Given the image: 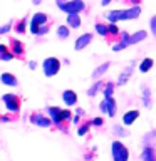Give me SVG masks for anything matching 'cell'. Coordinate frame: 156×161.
<instances>
[{"label": "cell", "instance_id": "obj_6", "mask_svg": "<svg viewBox=\"0 0 156 161\" xmlns=\"http://www.w3.org/2000/svg\"><path fill=\"white\" fill-rule=\"evenodd\" d=\"M47 116L52 119V124L55 126V128L65 129L64 128L65 121H64V116H62V108H57V106H49V108H47Z\"/></svg>", "mask_w": 156, "mask_h": 161}, {"label": "cell", "instance_id": "obj_14", "mask_svg": "<svg viewBox=\"0 0 156 161\" xmlns=\"http://www.w3.org/2000/svg\"><path fill=\"white\" fill-rule=\"evenodd\" d=\"M139 118V111L138 109H131V111H126L124 116H123V124L124 126H131L134 124Z\"/></svg>", "mask_w": 156, "mask_h": 161}, {"label": "cell", "instance_id": "obj_24", "mask_svg": "<svg viewBox=\"0 0 156 161\" xmlns=\"http://www.w3.org/2000/svg\"><path fill=\"white\" fill-rule=\"evenodd\" d=\"M154 65V60L151 59V57H144L143 60H141L139 62V72H143V74H146V72H149L151 70V67H153Z\"/></svg>", "mask_w": 156, "mask_h": 161}, {"label": "cell", "instance_id": "obj_33", "mask_svg": "<svg viewBox=\"0 0 156 161\" xmlns=\"http://www.w3.org/2000/svg\"><path fill=\"white\" fill-rule=\"evenodd\" d=\"M49 30H50L49 24H44V25H40V27H39V32H37V37H42V35L49 34Z\"/></svg>", "mask_w": 156, "mask_h": 161}, {"label": "cell", "instance_id": "obj_25", "mask_svg": "<svg viewBox=\"0 0 156 161\" xmlns=\"http://www.w3.org/2000/svg\"><path fill=\"white\" fill-rule=\"evenodd\" d=\"M114 89H116V82H113V80H108V82H104V87H103L104 99H108V97H113V94H114Z\"/></svg>", "mask_w": 156, "mask_h": 161}, {"label": "cell", "instance_id": "obj_46", "mask_svg": "<svg viewBox=\"0 0 156 161\" xmlns=\"http://www.w3.org/2000/svg\"><path fill=\"white\" fill-rule=\"evenodd\" d=\"M32 3L34 5H40V3H42V0H32Z\"/></svg>", "mask_w": 156, "mask_h": 161}, {"label": "cell", "instance_id": "obj_11", "mask_svg": "<svg viewBox=\"0 0 156 161\" xmlns=\"http://www.w3.org/2000/svg\"><path fill=\"white\" fill-rule=\"evenodd\" d=\"M62 101H64V104L65 106H75L77 104V94H75V91L72 89H65L62 91Z\"/></svg>", "mask_w": 156, "mask_h": 161}, {"label": "cell", "instance_id": "obj_44", "mask_svg": "<svg viewBox=\"0 0 156 161\" xmlns=\"http://www.w3.org/2000/svg\"><path fill=\"white\" fill-rule=\"evenodd\" d=\"M111 2H113V0H101V5H103V7H106V5H109Z\"/></svg>", "mask_w": 156, "mask_h": 161}, {"label": "cell", "instance_id": "obj_23", "mask_svg": "<svg viewBox=\"0 0 156 161\" xmlns=\"http://www.w3.org/2000/svg\"><path fill=\"white\" fill-rule=\"evenodd\" d=\"M103 87H104V82H103L101 79L94 80V84H92V86H89V89H87V97H94V96L98 94Z\"/></svg>", "mask_w": 156, "mask_h": 161}, {"label": "cell", "instance_id": "obj_12", "mask_svg": "<svg viewBox=\"0 0 156 161\" xmlns=\"http://www.w3.org/2000/svg\"><path fill=\"white\" fill-rule=\"evenodd\" d=\"M0 82H2L3 86H8V87H17L19 79L10 72H3V74H0Z\"/></svg>", "mask_w": 156, "mask_h": 161}, {"label": "cell", "instance_id": "obj_4", "mask_svg": "<svg viewBox=\"0 0 156 161\" xmlns=\"http://www.w3.org/2000/svg\"><path fill=\"white\" fill-rule=\"evenodd\" d=\"M2 101H3V104H5V108H7L8 113L17 114L19 111H20V106H22V103H20V97H19L17 94H14V92L3 94V96H2Z\"/></svg>", "mask_w": 156, "mask_h": 161}, {"label": "cell", "instance_id": "obj_1", "mask_svg": "<svg viewBox=\"0 0 156 161\" xmlns=\"http://www.w3.org/2000/svg\"><path fill=\"white\" fill-rule=\"evenodd\" d=\"M57 8L62 10L64 14H81L86 10V3L84 0H55Z\"/></svg>", "mask_w": 156, "mask_h": 161}, {"label": "cell", "instance_id": "obj_26", "mask_svg": "<svg viewBox=\"0 0 156 161\" xmlns=\"http://www.w3.org/2000/svg\"><path fill=\"white\" fill-rule=\"evenodd\" d=\"M113 133H114V136H118V138H124V136H128V131H126L124 124H114L113 126Z\"/></svg>", "mask_w": 156, "mask_h": 161}, {"label": "cell", "instance_id": "obj_36", "mask_svg": "<svg viewBox=\"0 0 156 161\" xmlns=\"http://www.w3.org/2000/svg\"><path fill=\"white\" fill-rule=\"evenodd\" d=\"M62 116H64V121H65V123L72 121V113H70L69 109H62Z\"/></svg>", "mask_w": 156, "mask_h": 161}, {"label": "cell", "instance_id": "obj_47", "mask_svg": "<svg viewBox=\"0 0 156 161\" xmlns=\"http://www.w3.org/2000/svg\"><path fill=\"white\" fill-rule=\"evenodd\" d=\"M0 123H2V114H0Z\"/></svg>", "mask_w": 156, "mask_h": 161}, {"label": "cell", "instance_id": "obj_16", "mask_svg": "<svg viewBox=\"0 0 156 161\" xmlns=\"http://www.w3.org/2000/svg\"><path fill=\"white\" fill-rule=\"evenodd\" d=\"M141 99H143V106L146 109H151L153 106V101H151V89L148 86H143L141 87Z\"/></svg>", "mask_w": 156, "mask_h": 161}, {"label": "cell", "instance_id": "obj_29", "mask_svg": "<svg viewBox=\"0 0 156 161\" xmlns=\"http://www.w3.org/2000/svg\"><path fill=\"white\" fill-rule=\"evenodd\" d=\"M57 37L59 39H62V40H65V39H69V34H70V30H69V27L67 25H59L57 27Z\"/></svg>", "mask_w": 156, "mask_h": 161}, {"label": "cell", "instance_id": "obj_35", "mask_svg": "<svg viewBox=\"0 0 156 161\" xmlns=\"http://www.w3.org/2000/svg\"><path fill=\"white\" fill-rule=\"evenodd\" d=\"M149 29H151V34L156 37V15H153L151 20H149Z\"/></svg>", "mask_w": 156, "mask_h": 161}, {"label": "cell", "instance_id": "obj_10", "mask_svg": "<svg viewBox=\"0 0 156 161\" xmlns=\"http://www.w3.org/2000/svg\"><path fill=\"white\" fill-rule=\"evenodd\" d=\"M134 60H133V62H131L129 65H128V67H126L124 70H123V72H121L119 74V77H118V82H116V86H124L126 82H128V80H129V77H131V75H133V70H134Z\"/></svg>", "mask_w": 156, "mask_h": 161}, {"label": "cell", "instance_id": "obj_19", "mask_svg": "<svg viewBox=\"0 0 156 161\" xmlns=\"http://www.w3.org/2000/svg\"><path fill=\"white\" fill-rule=\"evenodd\" d=\"M15 55L12 54V50H10L8 45L5 44H0V60H3V62H8V60H14Z\"/></svg>", "mask_w": 156, "mask_h": 161}, {"label": "cell", "instance_id": "obj_18", "mask_svg": "<svg viewBox=\"0 0 156 161\" xmlns=\"http://www.w3.org/2000/svg\"><path fill=\"white\" fill-rule=\"evenodd\" d=\"M106 19H108L111 24H118L121 20H124V10H109V12L106 14Z\"/></svg>", "mask_w": 156, "mask_h": 161}, {"label": "cell", "instance_id": "obj_40", "mask_svg": "<svg viewBox=\"0 0 156 161\" xmlns=\"http://www.w3.org/2000/svg\"><path fill=\"white\" fill-rule=\"evenodd\" d=\"M27 65H29L30 70H35V69H37V62H35V60H29Z\"/></svg>", "mask_w": 156, "mask_h": 161}, {"label": "cell", "instance_id": "obj_45", "mask_svg": "<svg viewBox=\"0 0 156 161\" xmlns=\"http://www.w3.org/2000/svg\"><path fill=\"white\" fill-rule=\"evenodd\" d=\"M129 2H131V5H139L141 0H129Z\"/></svg>", "mask_w": 156, "mask_h": 161}, {"label": "cell", "instance_id": "obj_13", "mask_svg": "<svg viewBox=\"0 0 156 161\" xmlns=\"http://www.w3.org/2000/svg\"><path fill=\"white\" fill-rule=\"evenodd\" d=\"M65 25L69 29H81L82 25V20H81L79 14H67V19H65Z\"/></svg>", "mask_w": 156, "mask_h": 161}, {"label": "cell", "instance_id": "obj_43", "mask_svg": "<svg viewBox=\"0 0 156 161\" xmlns=\"http://www.w3.org/2000/svg\"><path fill=\"white\" fill-rule=\"evenodd\" d=\"M75 114H77V116H84V109L77 108V109H75Z\"/></svg>", "mask_w": 156, "mask_h": 161}, {"label": "cell", "instance_id": "obj_38", "mask_svg": "<svg viewBox=\"0 0 156 161\" xmlns=\"http://www.w3.org/2000/svg\"><path fill=\"white\" fill-rule=\"evenodd\" d=\"M99 109H101V113H103V114H108V106H106V101L104 99L99 103Z\"/></svg>", "mask_w": 156, "mask_h": 161}, {"label": "cell", "instance_id": "obj_42", "mask_svg": "<svg viewBox=\"0 0 156 161\" xmlns=\"http://www.w3.org/2000/svg\"><path fill=\"white\" fill-rule=\"evenodd\" d=\"M8 121H12L10 116H2V123H8Z\"/></svg>", "mask_w": 156, "mask_h": 161}, {"label": "cell", "instance_id": "obj_41", "mask_svg": "<svg viewBox=\"0 0 156 161\" xmlns=\"http://www.w3.org/2000/svg\"><path fill=\"white\" fill-rule=\"evenodd\" d=\"M72 123H74L75 126H79V124H81V116H77V114L72 116Z\"/></svg>", "mask_w": 156, "mask_h": 161}, {"label": "cell", "instance_id": "obj_30", "mask_svg": "<svg viewBox=\"0 0 156 161\" xmlns=\"http://www.w3.org/2000/svg\"><path fill=\"white\" fill-rule=\"evenodd\" d=\"M94 30H96V34L101 35V37H109V34H108V25H106V24L98 22V24L94 25Z\"/></svg>", "mask_w": 156, "mask_h": 161}, {"label": "cell", "instance_id": "obj_15", "mask_svg": "<svg viewBox=\"0 0 156 161\" xmlns=\"http://www.w3.org/2000/svg\"><path fill=\"white\" fill-rule=\"evenodd\" d=\"M141 161H156V149L151 144H146L141 151Z\"/></svg>", "mask_w": 156, "mask_h": 161}, {"label": "cell", "instance_id": "obj_5", "mask_svg": "<svg viewBox=\"0 0 156 161\" xmlns=\"http://www.w3.org/2000/svg\"><path fill=\"white\" fill-rule=\"evenodd\" d=\"M44 24H49V15L44 14V12H35L32 15V19H30V25H29V32L37 35L39 32V27Z\"/></svg>", "mask_w": 156, "mask_h": 161}, {"label": "cell", "instance_id": "obj_28", "mask_svg": "<svg viewBox=\"0 0 156 161\" xmlns=\"http://www.w3.org/2000/svg\"><path fill=\"white\" fill-rule=\"evenodd\" d=\"M91 126H92V123H91V121H84L82 124H79V128H77V136H81V138H82V136H86V134L89 133Z\"/></svg>", "mask_w": 156, "mask_h": 161}, {"label": "cell", "instance_id": "obj_22", "mask_svg": "<svg viewBox=\"0 0 156 161\" xmlns=\"http://www.w3.org/2000/svg\"><path fill=\"white\" fill-rule=\"evenodd\" d=\"M146 37H148V32H146V30H138V32L131 34V39H129V45L139 44L141 40H146Z\"/></svg>", "mask_w": 156, "mask_h": 161}, {"label": "cell", "instance_id": "obj_8", "mask_svg": "<svg viewBox=\"0 0 156 161\" xmlns=\"http://www.w3.org/2000/svg\"><path fill=\"white\" fill-rule=\"evenodd\" d=\"M92 42V34L91 32H86V34H82V35H79L77 39H75V42H74V49L75 50H82V49H86L87 45Z\"/></svg>", "mask_w": 156, "mask_h": 161}, {"label": "cell", "instance_id": "obj_37", "mask_svg": "<svg viewBox=\"0 0 156 161\" xmlns=\"http://www.w3.org/2000/svg\"><path fill=\"white\" fill-rule=\"evenodd\" d=\"M91 123H92V126H96V128H101V126L104 124V119L103 118H94Z\"/></svg>", "mask_w": 156, "mask_h": 161}, {"label": "cell", "instance_id": "obj_9", "mask_svg": "<svg viewBox=\"0 0 156 161\" xmlns=\"http://www.w3.org/2000/svg\"><path fill=\"white\" fill-rule=\"evenodd\" d=\"M10 50L15 57H24L25 55V45L19 39H10Z\"/></svg>", "mask_w": 156, "mask_h": 161}, {"label": "cell", "instance_id": "obj_27", "mask_svg": "<svg viewBox=\"0 0 156 161\" xmlns=\"http://www.w3.org/2000/svg\"><path fill=\"white\" fill-rule=\"evenodd\" d=\"M108 34H109L111 39H118L119 34H121L118 24H111V22H109V24H108ZM118 40H119V39H118Z\"/></svg>", "mask_w": 156, "mask_h": 161}, {"label": "cell", "instance_id": "obj_31", "mask_svg": "<svg viewBox=\"0 0 156 161\" xmlns=\"http://www.w3.org/2000/svg\"><path fill=\"white\" fill-rule=\"evenodd\" d=\"M14 29H15V32H17V34H25V32H27V20H25V19L19 20V22L15 24Z\"/></svg>", "mask_w": 156, "mask_h": 161}, {"label": "cell", "instance_id": "obj_34", "mask_svg": "<svg viewBox=\"0 0 156 161\" xmlns=\"http://www.w3.org/2000/svg\"><path fill=\"white\" fill-rule=\"evenodd\" d=\"M12 27H14V24H12V22H8V24H5V25H0V35L8 34L10 30H12Z\"/></svg>", "mask_w": 156, "mask_h": 161}, {"label": "cell", "instance_id": "obj_3", "mask_svg": "<svg viewBox=\"0 0 156 161\" xmlns=\"http://www.w3.org/2000/svg\"><path fill=\"white\" fill-rule=\"evenodd\" d=\"M60 67H62V64H60V60L57 57H45L44 62H42V72H44L45 77H54V75H57Z\"/></svg>", "mask_w": 156, "mask_h": 161}, {"label": "cell", "instance_id": "obj_21", "mask_svg": "<svg viewBox=\"0 0 156 161\" xmlns=\"http://www.w3.org/2000/svg\"><path fill=\"white\" fill-rule=\"evenodd\" d=\"M109 67H111V62H104V64L98 65V67L92 70V79H96V80L101 79V77H103V75L109 70Z\"/></svg>", "mask_w": 156, "mask_h": 161}, {"label": "cell", "instance_id": "obj_7", "mask_svg": "<svg viewBox=\"0 0 156 161\" xmlns=\"http://www.w3.org/2000/svg\"><path fill=\"white\" fill-rule=\"evenodd\" d=\"M30 123L34 126H39V128H50L52 124V119L45 114H40V113H32L30 114Z\"/></svg>", "mask_w": 156, "mask_h": 161}, {"label": "cell", "instance_id": "obj_17", "mask_svg": "<svg viewBox=\"0 0 156 161\" xmlns=\"http://www.w3.org/2000/svg\"><path fill=\"white\" fill-rule=\"evenodd\" d=\"M141 15V7L139 5H131L129 8L124 10V20H134Z\"/></svg>", "mask_w": 156, "mask_h": 161}, {"label": "cell", "instance_id": "obj_20", "mask_svg": "<svg viewBox=\"0 0 156 161\" xmlns=\"http://www.w3.org/2000/svg\"><path fill=\"white\" fill-rule=\"evenodd\" d=\"M104 101H106V106H108V116H109V118H114L116 113H118V101H116L114 96H113V97L104 99Z\"/></svg>", "mask_w": 156, "mask_h": 161}, {"label": "cell", "instance_id": "obj_32", "mask_svg": "<svg viewBox=\"0 0 156 161\" xmlns=\"http://www.w3.org/2000/svg\"><path fill=\"white\" fill-rule=\"evenodd\" d=\"M126 47H128V45H126V44H123L121 40H116V42L113 44V50H114V52H119V50H124Z\"/></svg>", "mask_w": 156, "mask_h": 161}, {"label": "cell", "instance_id": "obj_39", "mask_svg": "<svg viewBox=\"0 0 156 161\" xmlns=\"http://www.w3.org/2000/svg\"><path fill=\"white\" fill-rule=\"evenodd\" d=\"M154 136H156V129L149 131V133H148V136H144V143H148V141H149L151 138H154Z\"/></svg>", "mask_w": 156, "mask_h": 161}, {"label": "cell", "instance_id": "obj_2", "mask_svg": "<svg viewBox=\"0 0 156 161\" xmlns=\"http://www.w3.org/2000/svg\"><path fill=\"white\" fill-rule=\"evenodd\" d=\"M111 156H113V161H129L128 146L121 141H113L111 143Z\"/></svg>", "mask_w": 156, "mask_h": 161}]
</instances>
